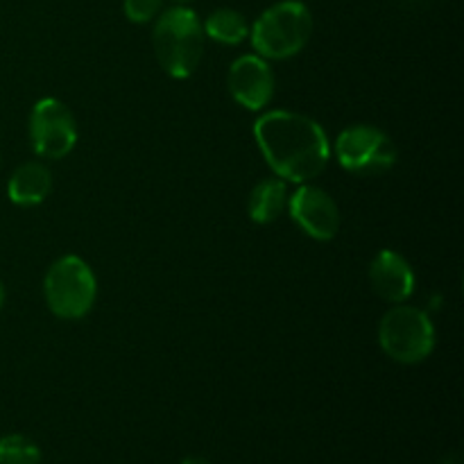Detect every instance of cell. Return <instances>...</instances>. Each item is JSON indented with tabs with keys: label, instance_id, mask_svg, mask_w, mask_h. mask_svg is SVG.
I'll return each instance as SVG.
<instances>
[{
	"label": "cell",
	"instance_id": "1",
	"mask_svg": "<svg viewBox=\"0 0 464 464\" xmlns=\"http://www.w3.org/2000/svg\"><path fill=\"white\" fill-rule=\"evenodd\" d=\"M254 140L275 177L293 184H311L331 159V140L313 118L272 109L254 122Z\"/></svg>",
	"mask_w": 464,
	"mask_h": 464
},
{
	"label": "cell",
	"instance_id": "2",
	"mask_svg": "<svg viewBox=\"0 0 464 464\" xmlns=\"http://www.w3.org/2000/svg\"><path fill=\"white\" fill-rule=\"evenodd\" d=\"M154 57L172 80H188L204 57L202 21L186 5H175L154 18L152 27Z\"/></svg>",
	"mask_w": 464,
	"mask_h": 464
},
{
	"label": "cell",
	"instance_id": "3",
	"mask_svg": "<svg viewBox=\"0 0 464 464\" xmlns=\"http://www.w3.org/2000/svg\"><path fill=\"white\" fill-rule=\"evenodd\" d=\"M313 14L302 0H281L267 7L249 30L258 57L281 62L302 53L313 36Z\"/></svg>",
	"mask_w": 464,
	"mask_h": 464
},
{
	"label": "cell",
	"instance_id": "4",
	"mask_svg": "<svg viewBox=\"0 0 464 464\" xmlns=\"http://www.w3.org/2000/svg\"><path fill=\"white\" fill-rule=\"evenodd\" d=\"M44 297L50 313L59 320H82L98 299V279L84 258L68 254L45 272Z\"/></svg>",
	"mask_w": 464,
	"mask_h": 464
},
{
	"label": "cell",
	"instance_id": "5",
	"mask_svg": "<svg viewBox=\"0 0 464 464\" xmlns=\"http://www.w3.org/2000/svg\"><path fill=\"white\" fill-rule=\"evenodd\" d=\"M379 344L401 365H420L435 349V326L429 313L417 306L392 304L379 322Z\"/></svg>",
	"mask_w": 464,
	"mask_h": 464
},
{
	"label": "cell",
	"instance_id": "6",
	"mask_svg": "<svg viewBox=\"0 0 464 464\" xmlns=\"http://www.w3.org/2000/svg\"><path fill=\"white\" fill-rule=\"evenodd\" d=\"M331 152H335L344 170L358 177L383 175L397 163V145L374 125L344 127Z\"/></svg>",
	"mask_w": 464,
	"mask_h": 464
},
{
	"label": "cell",
	"instance_id": "7",
	"mask_svg": "<svg viewBox=\"0 0 464 464\" xmlns=\"http://www.w3.org/2000/svg\"><path fill=\"white\" fill-rule=\"evenodd\" d=\"M30 143L36 157L59 161L77 145V121L57 98H41L30 113Z\"/></svg>",
	"mask_w": 464,
	"mask_h": 464
},
{
	"label": "cell",
	"instance_id": "8",
	"mask_svg": "<svg viewBox=\"0 0 464 464\" xmlns=\"http://www.w3.org/2000/svg\"><path fill=\"white\" fill-rule=\"evenodd\" d=\"M288 213L295 225L311 236L313 240H334L340 231L338 202L326 190L313 184H299L293 195H288Z\"/></svg>",
	"mask_w": 464,
	"mask_h": 464
},
{
	"label": "cell",
	"instance_id": "9",
	"mask_svg": "<svg viewBox=\"0 0 464 464\" xmlns=\"http://www.w3.org/2000/svg\"><path fill=\"white\" fill-rule=\"evenodd\" d=\"M227 86L236 102L247 111H263L275 98L276 80L267 59L243 54L229 66Z\"/></svg>",
	"mask_w": 464,
	"mask_h": 464
},
{
	"label": "cell",
	"instance_id": "10",
	"mask_svg": "<svg viewBox=\"0 0 464 464\" xmlns=\"http://www.w3.org/2000/svg\"><path fill=\"white\" fill-rule=\"evenodd\" d=\"M415 272L408 258L394 249H381L370 263V285L383 302L403 304L415 293Z\"/></svg>",
	"mask_w": 464,
	"mask_h": 464
},
{
	"label": "cell",
	"instance_id": "11",
	"mask_svg": "<svg viewBox=\"0 0 464 464\" xmlns=\"http://www.w3.org/2000/svg\"><path fill=\"white\" fill-rule=\"evenodd\" d=\"M53 193V172L45 163L27 161L12 172L7 181V198L16 207H36Z\"/></svg>",
	"mask_w": 464,
	"mask_h": 464
},
{
	"label": "cell",
	"instance_id": "12",
	"mask_svg": "<svg viewBox=\"0 0 464 464\" xmlns=\"http://www.w3.org/2000/svg\"><path fill=\"white\" fill-rule=\"evenodd\" d=\"M288 207V186L279 177H266L252 188L247 199V213L256 225H272Z\"/></svg>",
	"mask_w": 464,
	"mask_h": 464
},
{
	"label": "cell",
	"instance_id": "13",
	"mask_svg": "<svg viewBox=\"0 0 464 464\" xmlns=\"http://www.w3.org/2000/svg\"><path fill=\"white\" fill-rule=\"evenodd\" d=\"M204 34L207 39L216 41L220 45H240L243 41L249 39V30H252V23L238 12V9L231 7H220L216 12H211L207 16V21H202Z\"/></svg>",
	"mask_w": 464,
	"mask_h": 464
},
{
	"label": "cell",
	"instance_id": "14",
	"mask_svg": "<svg viewBox=\"0 0 464 464\" xmlns=\"http://www.w3.org/2000/svg\"><path fill=\"white\" fill-rule=\"evenodd\" d=\"M0 464H41V449L27 435L12 433L0 438Z\"/></svg>",
	"mask_w": 464,
	"mask_h": 464
},
{
	"label": "cell",
	"instance_id": "15",
	"mask_svg": "<svg viewBox=\"0 0 464 464\" xmlns=\"http://www.w3.org/2000/svg\"><path fill=\"white\" fill-rule=\"evenodd\" d=\"M163 0H122V12L136 25L152 23L161 14Z\"/></svg>",
	"mask_w": 464,
	"mask_h": 464
},
{
	"label": "cell",
	"instance_id": "16",
	"mask_svg": "<svg viewBox=\"0 0 464 464\" xmlns=\"http://www.w3.org/2000/svg\"><path fill=\"white\" fill-rule=\"evenodd\" d=\"M181 464H211L208 460H204V458H195V456H190V458H186L184 462Z\"/></svg>",
	"mask_w": 464,
	"mask_h": 464
},
{
	"label": "cell",
	"instance_id": "17",
	"mask_svg": "<svg viewBox=\"0 0 464 464\" xmlns=\"http://www.w3.org/2000/svg\"><path fill=\"white\" fill-rule=\"evenodd\" d=\"M5 299H7V290H5V284L0 281V311H3L5 306Z\"/></svg>",
	"mask_w": 464,
	"mask_h": 464
},
{
	"label": "cell",
	"instance_id": "18",
	"mask_svg": "<svg viewBox=\"0 0 464 464\" xmlns=\"http://www.w3.org/2000/svg\"><path fill=\"white\" fill-rule=\"evenodd\" d=\"M442 464H462V462H460V456H449Z\"/></svg>",
	"mask_w": 464,
	"mask_h": 464
},
{
	"label": "cell",
	"instance_id": "19",
	"mask_svg": "<svg viewBox=\"0 0 464 464\" xmlns=\"http://www.w3.org/2000/svg\"><path fill=\"white\" fill-rule=\"evenodd\" d=\"M172 3H175V5H188V3H193V0H172Z\"/></svg>",
	"mask_w": 464,
	"mask_h": 464
}]
</instances>
